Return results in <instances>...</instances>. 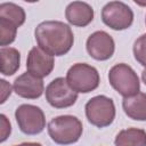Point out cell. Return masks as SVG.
<instances>
[{"mask_svg":"<svg viewBox=\"0 0 146 146\" xmlns=\"http://www.w3.org/2000/svg\"><path fill=\"white\" fill-rule=\"evenodd\" d=\"M38 46L51 56L67 54L74 42V35L70 25L60 21H44L34 30Z\"/></svg>","mask_w":146,"mask_h":146,"instance_id":"cell-1","label":"cell"},{"mask_svg":"<svg viewBox=\"0 0 146 146\" xmlns=\"http://www.w3.org/2000/svg\"><path fill=\"white\" fill-rule=\"evenodd\" d=\"M83 131L82 122L74 115H59L48 123V133L58 145L76 143Z\"/></svg>","mask_w":146,"mask_h":146,"instance_id":"cell-2","label":"cell"},{"mask_svg":"<svg viewBox=\"0 0 146 146\" xmlns=\"http://www.w3.org/2000/svg\"><path fill=\"white\" fill-rule=\"evenodd\" d=\"M110 84L121 96L130 97L139 92L140 82L137 73L131 66L124 63L114 65L108 72Z\"/></svg>","mask_w":146,"mask_h":146,"instance_id":"cell-3","label":"cell"},{"mask_svg":"<svg viewBox=\"0 0 146 146\" xmlns=\"http://www.w3.org/2000/svg\"><path fill=\"white\" fill-rule=\"evenodd\" d=\"M66 80L73 90L82 94L97 89L100 81L96 67L86 63H76L72 65L66 73Z\"/></svg>","mask_w":146,"mask_h":146,"instance_id":"cell-4","label":"cell"},{"mask_svg":"<svg viewBox=\"0 0 146 146\" xmlns=\"http://www.w3.org/2000/svg\"><path fill=\"white\" fill-rule=\"evenodd\" d=\"M86 116L88 121L97 127L105 128L112 124L115 117V105L112 98L99 95L89 99L86 104Z\"/></svg>","mask_w":146,"mask_h":146,"instance_id":"cell-5","label":"cell"},{"mask_svg":"<svg viewBox=\"0 0 146 146\" xmlns=\"http://www.w3.org/2000/svg\"><path fill=\"white\" fill-rule=\"evenodd\" d=\"M15 117L19 130L25 135H38L46 127L43 111L35 105H19L15 111Z\"/></svg>","mask_w":146,"mask_h":146,"instance_id":"cell-6","label":"cell"},{"mask_svg":"<svg viewBox=\"0 0 146 146\" xmlns=\"http://www.w3.org/2000/svg\"><path fill=\"white\" fill-rule=\"evenodd\" d=\"M102 19L108 27L115 31H122L131 26L133 22V11L122 1H111L102 9Z\"/></svg>","mask_w":146,"mask_h":146,"instance_id":"cell-7","label":"cell"},{"mask_svg":"<svg viewBox=\"0 0 146 146\" xmlns=\"http://www.w3.org/2000/svg\"><path fill=\"white\" fill-rule=\"evenodd\" d=\"M46 99L55 108H66L75 104L78 92L71 88L66 79L56 78L46 88Z\"/></svg>","mask_w":146,"mask_h":146,"instance_id":"cell-8","label":"cell"},{"mask_svg":"<svg viewBox=\"0 0 146 146\" xmlns=\"http://www.w3.org/2000/svg\"><path fill=\"white\" fill-rule=\"evenodd\" d=\"M86 48L90 57L96 60L110 59L115 50L113 38L105 31H96L91 33L86 42Z\"/></svg>","mask_w":146,"mask_h":146,"instance_id":"cell-9","label":"cell"},{"mask_svg":"<svg viewBox=\"0 0 146 146\" xmlns=\"http://www.w3.org/2000/svg\"><path fill=\"white\" fill-rule=\"evenodd\" d=\"M54 66V56L49 55L40 47H33L30 50L26 59V70L29 73L42 79L51 73Z\"/></svg>","mask_w":146,"mask_h":146,"instance_id":"cell-10","label":"cell"},{"mask_svg":"<svg viewBox=\"0 0 146 146\" xmlns=\"http://www.w3.org/2000/svg\"><path fill=\"white\" fill-rule=\"evenodd\" d=\"M14 91L22 98L36 99L44 91V84L41 78H38L29 72L17 76L13 84Z\"/></svg>","mask_w":146,"mask_h":146,"instance_id":"cell-11","label":"cell"},{"mask_svg":"<svg viewBox=\"0 0 146 146\" xmlns=\"http://www.w3.org/2000/svg\"><path fill=\"white\" fill-rule=\"evenodd\" d=\"M65 17L70 24L79 27H84L92 22L94 9L87 2L73 1L68 3L65 9Z\"/></svg>","mask_w":146,"mask_h":146,"instance_id":"cell-12","label":"cell"},{"mask_svg":"<svg viewBox=\"0 0 146 146\" xmlns=\"http://www.w3.org/2000/svg\"><path fill=\"white\" fill-rule=\"evenodd\" d=\"M124 113L132 120L146 121V94L138 92L133 96L125 97L122 102Z\"/></svg>","mask_w":146,"mask_h":146,"instance_id":"cell-13","label":"cell"},{"mask_svg":"<svg viewBox=\"0 0 146 146\" xmlns=\"http://www.w3.org/2000/svg\"><path fill=\"white\" fill-rule=\"evenodd\" d=\"M21 64V54L16 48L1 47L0 49V71L3 75L15 74Z\"/></svg>","mask_w":146,"mask_h":146,"instance_id":"cell-14","label":"cell"},{"mask_svg":"<svg viewBox=\"0 0 146 146\" xmlns=\"http://www.w3.org/2000/svg\"><path fill=\"white\" fill-rule=\"evenodd\" d=\"M115 146H146V132L138 128L121 130L114 140Z\"/></svg>","mask_w":146,"mask_h":146,"instance_id":"cell-15","label":"cell"},{"mask_svg":"<svg viewBox=\"0 0 146 146\" xmlns=\"http://www.w3.org/2000/svg\"><path fill=\"white\" fill-rule=\"evenodd\" d=\"M0 18L10 22L16 27H19L25 23L26 15L21 6L14 2H2L0 3Z\"/></svg>","mask_w":146,"mask_h":146,"instance_id":"cell-16","label":"cell"},{"mask_svg":"<svg viewBox=\"0 0 146 146\" xmlns=\"http://www.w3.org/2000/svg\"><path fill=\"white\" fill-rule=\"evenodd\" d=\"M17 29L18 27L10 22L0 18V44L2 47H6L15 41Z\"/></svg>","mask_w":146,"mask_h":146,"instance_id":"cell-17","label":"cell"},{"mask_svg":"<svg viewBox=\"0 0 146 146\" xmlns=\"http://www.w3.org/2000/svg\"><path fill=\"white\" fill-rule=\"evenodd\" d=\"M133 56L135 59L143 66L146 67V33L141 34L133 43Z\"/></svg>","mask_w":146,"mask_h":146,"instance_id":"cell-18","label":"cell"},{"mask_svg":"<svg viewBox=\"0 0 146 146\" xmlns=\"http://www.w3.org/2000/svg\"><path fill=\"white\" fill-rule=\"evenodd\" d=\"M0 121H1V139L0 140L5 141L11 132V125H10V122L8 121V119L6 117L5 114L0 115Z\"/></svg>","mask_w":146,"mask_h":146,"instance_id":"cell-19","label":"cell"},{"mask_svg":"<svg viewBox=\"0 0 146 146\" xmlns=\"http://www.w3.org/2000/svg\"><path fill=\"white\" fill-rule=\"evenodd\" d=\"M0 82H1V90H2L1 91V100H0V103L3 104L6 102V99H7V97L10 96V94H11V87L5 80H1Z\"/></svg>","mask_w":146,"mask_h":146,"instance_id":"cell-20","label":"cell"},{"mask_svg":"<svg viewBox=\"0 0 146 146\" xmlns=\"http://www.w3.org/2000/svg\"><path fill=\"white\" fill-rule=\"evenodd\" d=\"M22 146H42L39 143H33V141H29V143H23Z\"/></svg>","mask_w":146,"mask_h":146,"instance_id":"cell-21","label":"cell"},{"mask_svg":"<svg viewBox=\"0 0 146 146\" xmlns=\"http://www.w3.org/2000/svg\"><path fill=\"white\" fill-rule=\"evenodd\" d=\"M141 79H143V82H144L145 86H146V68H144L143 72H141Z\"/></svg>","mask_w":146,"mask_h":146,"instance_id":"cell-22","label":"cell"},{"mask_svg":"<svg viewBox=\"0 0 146 146\" xmlns=\"http://www.w3.org/2000/svg\"><path fill=\"white\" fill-rule=\"evenodd\" d=\"M15 146H22V144H21V145H15Z\"/></svg>","mask_w":146,"mask_h":146,"instance_id":"cell-23","label":"cell"},{"mask_svg":"<svg viewBox=\"0 0 146 146\" xmlns=\"http://www.w3.org/2000/svg\"><path fill=\"white\" fill-rule=\"evenodd\" d=\"M145 24H146V17H145Z\"/></svg>","mask_w":146,"mask_h":146,"instance_id":"cell-24","label":"cell"}]
</instances>
